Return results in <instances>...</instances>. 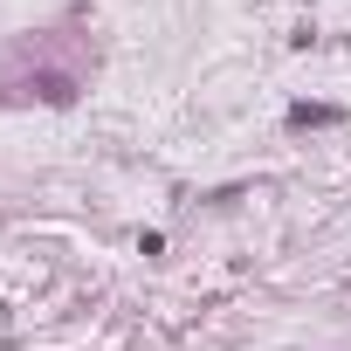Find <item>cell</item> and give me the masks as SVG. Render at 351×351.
<instances>
[{
  "instance_id": "obj_1",
  "label": "cell",
  "mask_w": 351,
  "mask_h": 351,
  "mask_svg": "<svg viewBox=\"0 0 351 351\" xmlns=\"http://www.w3.org/2000/svg\"><path fill=\"white\" fill-rule=\"evenodd\" d=\"M28 90H35V97H42V104H69V97H76V83H69V76H62V69H42V76H35V83H28Z\"/></svg>"
},
{
  "instance_id": "obj_2",
  "label": "cell",
  "mask_w": 351,
  "mask_h": 351,
  "mask_svg": "<svg viewBox=\"0 0 351 351\" xmlns=\"http://www.w3.org/2000/svg\"><path fill=\"white\" fill-rule=\"evenodd\" d=\"M289 117H296V124H330V117H337V110H324V104H296V110H289Z\"/></svg>"
}]
</instances>
